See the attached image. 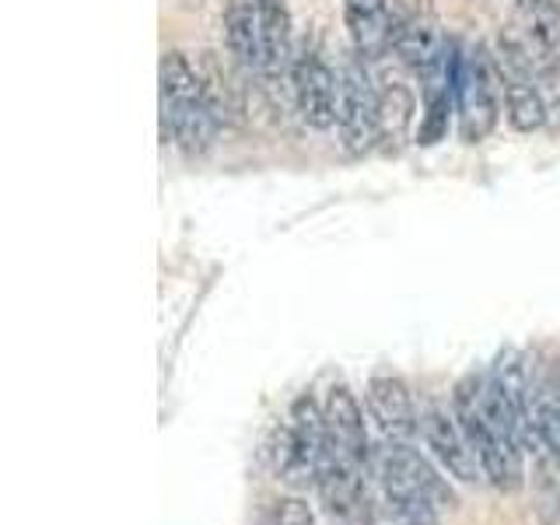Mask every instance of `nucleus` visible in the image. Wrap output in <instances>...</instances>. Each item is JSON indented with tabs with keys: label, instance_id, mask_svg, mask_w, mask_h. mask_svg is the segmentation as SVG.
Segmentation results:
<instances>
[{
	"label": "nucleus",
	"instance_id": "obj_1",
	"mask_svg": "<svg viewBox=\"0 0 560 525\" xmlns=\"http://www.w3.org/2000/svg\"><path fill=\"white\" fill-rule=\"evenodd\" d=\"M158 84H162V140L165 144L172 140L186 162H200L214 148L221 127L203 105L197 63L183 49H165Z\"/></svg>",
	"mask_w": 560,
	"mask_h": 525
},
{
	"label": "nucleus",
	"instance_id": "obj_2",
	"mask_svg": "<svg viewBox=\"0 0 560 525\" xmlns=\"http://www.w3.org/2000/svg\"><path fill=\"white\" fill-rule=\"evenodd\" d=\"M452 413L459 420L469 448L477 452V463L483 477L494 483L501 494H518L525 483V463H522V445L508 442V438L494 434L477 410V396H472V375H466L452 393Z\"/></svg>",
	"mask_w": 560,
	"mask_h": 525
},
{
	"label": "nucleus",
	"instance_id": "obj_3",
	"mask_svg": "<svg viewBox=\"0 0 560 525\" xmlns=\"http://www.w3.org/2000/svg\"><path fill=\"white\" fill-rule=\"evenodd\" d=\"M501 109H504V92H501L494 52L477 43L463 57L459 84H455L459 137L466 140V144H480V140H487L490 133H494Z\"/></svg>",
	"mask_w": 560,
	"mask_h": 525
},
{
	"label": "nucleus",
	"instance_id": "obj_4",
	"mask_svg": "<svg viewBox=\"0 0 560 525\" xmlns=\"http://www.w3.org/2000/svg\"><path fill=\"white\" fill-rule=\"evenodd\" d=\"M494 63L504 92V113L512 130L518 133H536L547 122V98H542L536 63L529 57V46L518 32H501L494 46Z\"/></svg>",
	"mask_w": 560,
	"mask_h": 525
},
{
	"label": "nucleus",
	"instance_id": "obj_5",
	"mask_svg": "<svg viewBox=\"0 0 560 525\" xmlns=\"http://www.w3.org/2000/svg\"><path fill=\"white\" fill-rule=\"evenodd\" d=\"M337 95V137L350 158H361L378 144V88L372 84L368 63L350 52L340 63Z\"/></svg>",
	"mask_w": 560,
	"mask_h": 525
},
{
	"label": "nucleus",
	"instance_id": "obj_6",
	"mask_svg": "<svg viewBox=\"0 0 560 525\" xmlns=\"http://www.w3.org/2000/svg\"><path fill=\"white\" fill-rule=\"evenodd\" d=\"M375 466H378V480H382L385 498L428 501L438 508V512H442V508H455V494L448 490V483L438 477V469L410 442H393V438H385V445L375 455Z\"/></svg>",
	"mask_w": 560,
	"mask_h": 525
},
{
	"label": "nucleus",
	"instance_id": "obj_7",
	"mask_svg": "<svg viewBox=\"0 0 560 525\" xmlns=\"http://www.w3.org/2000/svg\"><path fill=\"white\" fill-rule=\"evenodd\" d=\"M291 105L302 116L305 127L329 130L337 127V95H340V74L326 60V52L315 43H302L294 49L291 67Z\"/></svg>",
	"mask_w": 560,
	"mask_h": 525
},
{
	"label": "nucleus",
	"instance_id": "obj_8",
	"mask_svg": "<svg viewBox=\"0 0 560 525\" xmlns=\"http://www.w3.org/2000/svg\"><path fill=\"white\" fill-rule=\"evenodd\" d=\"M259 35H262V78L259 88L277 109L291 95V67H294V39H291V8L288 0H256Z\"/></svg>",
	"mask_w": 560,
	"mask_h": 525
},
{
	"label": "nucleus",
	"instance_id": "obj_9",
	"mask_svg": "<svg viewBox=\"0 0 560 525\" xmlns=\"http://www.w3.org/2000/svg\"><path fill=\"white\" fill-rule=\"evenodd\" d=\"M445 43L438 39L434 18L420 0H393V35H389V52L402 63L428 74V70L442 57Z\"/></svg>",
	"mask_w": 560,
	"mask_h": 525
},
{
	"label": "nucleus",
	"instance_id": "obj_10",
	"mask_svg": "<svg viewBox=\"0 0 560 525\" xmlns=\"http://www.w3.org/2000/svg\"><path fill=\"white\" fill-rule=\"evenodd\" d=\"M420 438H424V445L431 448V455L442 463V469L448 472L452 480H459V483H477L480 480L483 469L477 463V452L469 448L455 413L434 407V402H431V407H424V410H420Z\"/></svg>",
	"mask_w": 560,
	"mask_h": 525
},
{
	"label": "nucleus",
	"instance_id": "obj_11",
	"mask_svg": "<svg viewBox=\"0 0 560 525\" xmlns=\"http://www.w3.org/2000/svg\"><path fill=\"white\" fill-rule=\"evenodd\" d=\"M323 417H326V431L329 442L343 459H350L354 466L368 469L372 463V448H368V424H364V410L358 396L350 393L347 382H332L323 399Z\"/></svg>",
	"mask_w": 560,
	"mask_h": 525
},
{
	"label": "nucleus",
	"instance_id": "obj_12",
	"mask_svg": "<svg viewBox=\"0 0 560 525\" xmlns=\"http://www.w3.org/2000/svg\"><path fill=\"white\" fill-rule=\"evenodd\" d=\"M224 28V49L232 57V67L242 81L262 78V35H259V14L256 0H224L221 11Z\"/></svg>",
	"mask_w": 560,
	"mask_h": 525
},
{
	"label": "nucleus",
	"instance_id": "obj_13",
	"mask_svg": "<svg viewBox=\"0 0 560 525\" xmlns=\"http://www.w3.org/2000/svg\"><path fill=\"white\" fill-rule=\"evenodd\" d=\"M364 399H368V413H372L385 438H393V442H413V434L420 431V413L413 407L407 382L396 375H375L368 382Z\"/></svg>",
	"mask_w": 560,
	"mask_h": 525
},
{
	"label": "nucleus",
	"instance_id": "obj_14",
	"mask_svg": "<svg viewBox=\"0 0 560 525\" xmlns=\"http://www.w3.org/2000/svg\"><path fill=\"white\" fill-rule=\"evenodd\" d=\"M525 420L539 445L560 455V368L529 364L525 368Z\"/></svg>",
	"mask_w": 560,
	"mask_h": 525
},
{
	"label": "nucleus",
	"instance_id": "obj_15",
	"mask_svg": "<svg viewBox=\"0 0 560 525\" xmlns=\"http://www.w3.org/2000/svg\"><path fill=\"white\" fill-rule=\"evenodd\" d=\"M343 22H347L350 46H354V52L364 63L389 57V35H393L389 0H343Z\"/></svg>",
	"mask_w": 560,
	"mask_h": 525
},
{
	"label": "nucleus",
	"instance_id": "obj_16",
	"mask_svg": "<svg viewBox=\"0 0 560 525\" xmlns=\"http://www.w3.org/2000/svg\"><path fill=\"white\" fill-rule=\"evenodd\" d=\"M413 119H417V95L410 92V84L385 81L378 88V144L396 154L410 140Z\"/></svg>",
	"mask_w": 560,
	"mask_h": 525
},
{
	"label": "nucleus",
	"instance_id": "obj_17",
	"mask_svg": "<svg viewBox=\"0 0 560 525\" xmlns=\"http://www.w3.org/2000/svg\"><path fill=\"white\" fill-rule=\"evenodd\" d=\"M197 78H200V95L207 113L214 116V122L224 127H235L242 116V102H238V88L228 81L224 63L214 57V52H200L197 57Z\"/></svg>",
	"mask_w": 560,
	"mask_h": 525
},
{
	"label": "nucleus",
	"instance_id": "obj_18",
	"mask_svg": "<svg viewBox=\"0 0 560 525\" xmlns=\"http://www.w3.org/2000/svg\"><path fill=\"white\" fill-rule=\"evenodd\" d=\"M533 512L539 525H560V455L547 445H536Z\"/></svg>",
	"mask_w": 560,
	"mask_h": 525
},
{
	"label": "nucleus",
	"instance_id": "obj_19",
	"mask_svg": "<svg viewBox=\"0 0 560 525\" xmlns=\"http://www.w3.org/2000/svg\"><path fill=\"white\" fill-rule=\"evenodd\" d=\"M385 525H438V508L428 501H413V498H385Z\"/></svg>",
	"mask_w": 560,
	"mask_h": 525
},
{
	"label": "nucleus",
	"instance_id": "obj_20",
	"mask_svg": "<svg viewBox=\"0 0 560 525\" xmlns=\"http://www.w3.org/2000/svg\"><path fill=\"white\" fill-rule=\"evenodd\" d=\"M273 525H323L302 498H280L273 504Z\"/></svg>",
	"mask_w": 560,
	"mask_h": 525
},
{
	"label": "nucleus",
	"instance_id": "obj_21",
	"mask_svg": "<svg viewBox=\"0 0 560 525\" xmlns=\"http://www.w3.org/2000/svg\"><path fill=\"white\" fill-rule=\"evenodd\" d=\"M512 4H515L522 14H533V11H539L542 4H547V0H512Z\"/></svg>",
	"mask_w": 560,
	"mask_h": 525
}]
</instances>
